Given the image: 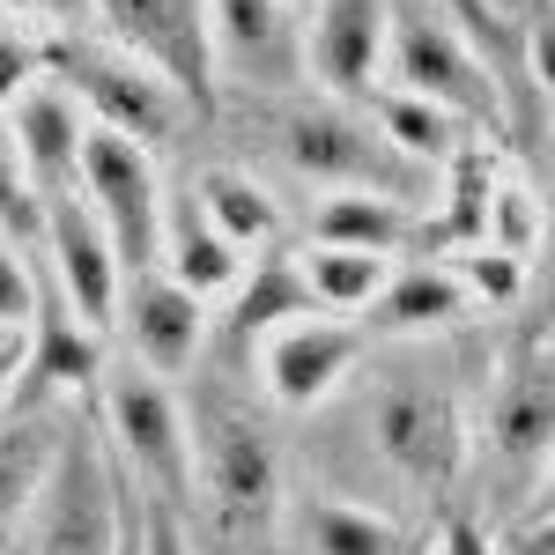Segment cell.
<instances>
[{"label":"cell","instance_id":"ba28073f","mask_svg":"<svg viewBox=\"0 0 555 555\" xmlns=\"http://www.w3.org/2000/svg\"><path fill=\"white\" fill-rule=\"evenodd\" d=\"M82 193L96 222L112 230V245L127 259V274L141 267H164V215H171V193L149 164V149L127 141L112 127H89V149H82Z\"/></svg>","mask_w":555,"mask_h":555},{"label":"cell","instance_id":"e575fe53","mask_svg":"<svg viewBox=\"0 0 555 555\" xmlns=\"http://www.w3.org/2000/svg\"><path fill=\"white\" fill-rule=\"evenodd\" d=\"M504 555H555V512H526L518 533L504 541Z\"/></svg>","mask_w":555,"mask_h":555},{"label":"cell","instance_id":"f35d334b","mask_svg":"<svg viewBox=\"0 0 555 555\" xmlns=\"http://www.w3.org/2000/svg\"><path fill=\"white\" fill-rule=\"evenodd\" d=\"M297 8H311V0H297Z\"/></svg>","mask_w":555,"mask_h":555},{"label":"cell","instance_id":"30bf717a","mask_svg":"<svg viewBox=\"0 0 555 555\" xmlns=\"http://www.w3.org/2000/svg\"><path fill=\"white\" fill-rule=\"evenodd\" d=\"M44 267H52V289L75 304V319H82L89 334H104V326H119V289H127V259L112 245V230L96 222L89 208V193H67V201H52L44 215Z\"/></svg>","mask_w":555,"mask_h":555},{"label":"cell","instance_id":"e0dca14e","mask_svg":"<svg viewBox=\"0 0 555 555\" xmlns=\"http://www.w3.org/2000/svg\"><path fill=\"white\" fill-rule=\"evenodd\" d=\"M67 437L75 429L60 423L44 400H30L23 415H0V541H15L30 526L44 481H52L60 452H67Z\"/></svg>","mask_w":555,"mask_h":555},{"label":"cell","instance_id":"44dd1931","mask_svg":"<svg viewBox=\"0 0 555 555\" xmlns=\"http://www.w3.org/2000/svg\"><path fill=\"white\" fill-rule=\"evenodd\" d=\"M297 319H319V297H311V282H304V259L267 253L259 267H245L237 304H230V326H237L245 341H267V334H282V326H297Z\"/></svg>","mask_w":555,"mask_h":555},{"label":"cell","instance_id":"2e32d148","mask_svg":"<svg viewBox=\"0 0 555 555\" xmlns=\"http://www.w3.org/2000/svg\"><path fill=\"white\" fill-rule=\"evenodd\" d=\"M215 75L237 82H289L304 67V30L289 23V0H208Z\"/></svg>","mask_w":555,"mask_h":555},{"label":"cell","instance_id":"d4e9b609","mask_svg":"<svg viewBox=\"0 0 555 555\" xmlns=\"http://www.w3.org/2000/svg\"><path fill=\"white\" fill-rule=\"evenodd\" d=\"M304 282H311V297L319 311H371L385 297V282H392V259L385 253H348V245H311L304 253Z\"/></svg>","mask_w":555,"mask_h":555},{"label":"cell","instance_id":"4fadbf2b","mask_svg":"<svg viewBox=\"0 0 555 555\" xmlns=\"http://www.w3.org/2000/svg\"><path fill=\"white\" fill-rule=\"evenodd\" d=\"M392 0H311L304 8V75L326 96H363L385 67Z\"/></svg>","mask_w":555,"mask_h":555},{"label":"cell","instance_id":"cb8c5ba5","mask_svg":"<svg viewBox=\"0 0 555 555\" xmlns=\"http://www.w3.org/2000/svg\"><path fill=\"white\" fill-rule=\"evenodd\" d=\"M297 533H304V548H311V555H415V548H408V533H400L392 518L363 512V504H341V496L304 504Z\"/></svg>","mask_w":555,"mask_h":555},{"label":"cell","instance_id":"7402d4cb","mask_svg":"<svg viewBox=\"0 0 555 555\" xmlns=\"http://www.w3.org/2000/svg\"><path fill=\"white\" fill-rule=\"evenodd\" d=\"M467 282L452 267H400L385 282V297L371 304V326L378 334H437L452 319H467Z\"/></svg>","mask_w":555,"mask_h":555},{"label":"cell","instance_id":"9c48e42d","mask_svg":"<svg viewBox=\"0 0 555 555\" xmlns=\"http://www.w3.org/2000/svg\"><path fill=\"white\" fill-rule=\"evenodd\" d=\"M112 44L149 60L164 82H178L193 104H208L215 82V38H208V0H89Z\"/></svg>","mask_w":555,"mask_h":555},{"label":"cell","instance_id":"52a82bcc","mask_svg":"<svg viewBox=\"0 0 555 555\" xmlns=\"http://www.w3.org/2000/svg\"><path fill=\"white\" fill-rule=\"evenodd\" d=\"M96 415H104L112 460L133 481H149V496H164V504L193 496V415L178 408V392L164 378H141V363L127 378H104Z\"/></svg>","mask_w":555,"mask_h":555},{"label":"cell","instance_id":"7c38bea8","mask_svg":"<svg viewBox=\"0 0 555 555\" xmlns=\"http://www.w3.org/2000/svg\"><path fill=\"white\" fill-rule=\"evenodd\" d=\"M119 334H127L133 363H141L149 378H178V371H193V363H201V341H208V304L193 297L178 274L141 267V274H127V289H119Z\"/></svg>","mask_w":555,"mask_h":555},{"label":"cell","instance_id":"484cf974","mask_svg":"<svg viewBox=\"0 0 555 555\" xmlns=\"http://www.w3.org/2000/svg\"><path fill=\"white\" fill-rule=\"evenodd\" d=\"M201 208L215 215V230L237 245V253H253V245H274V230H282V215L267 201V185L245 171H208L201 178Z\"/></svg>","mask_w":555,"mask_h":555},{"label":"cell","instance_id":"ac0fdd59","mask_svg":"<svg viewBox=\"0 0 555 555\" xmlns=\"http://www.w3.org/2000/svg\"><path fill=\"white\" fill-rule=\"evenodd\" d=\"M104 378V348L75 319V304L52 282H38V319H30V363H23V400L67 392V385H96Z\"/></svg>","mask_w":555,"mask_h":555},{"label":"cell","instance_id":"74e56055","mask_svg":"<svg viewBox=\"0 0 555 555\" xmlns=\"http://www.w3.org/2000/svg\"><path fill=\"white\" fill-rule=\"evenodd\" d=\"M533 512H555V460H548V474H541V489H533Z\"/></svg>","mask_w":555,"mask_h":555},{"label":"cell","instance_id":"f546056e","mask_svg":"<svg viewBox=\"0 0 555 555\" xmlns=\"http://www.w3.org/2000/svg\"><path fill=\"white\" fill-rule=\"evenodd\" d=\"M30 245H15L8 230H0V334H30V319H38V267H30Z\"/></svg>","mask_w":555,"mask_h":555},{"label":"cell","instance_id":"d590c367","mask_svg":"<svg viewBox=\"0 0 555 555\" xmlns=\"http://www.w3.org/2000/svg\"><path fill=\"white\" fill-rule=\"evenodd\" d=\"M437 555H504L474 518H444V533H437Z\"/></svg>","mask_w":555,"mask_h":555},{"label":"cell","instance_id":"7a4b0ae2","mask_svg":"<svg viewBox=\"0 0 555 555\" xmlns=\"http://www.w3.org/2000/svg\"><path fill=\"white\" fill-rule=\"evenodd\" d=\"M385 89H408L444 104L474 133L512 127V96L496 82L489 52L444 15V0H392V38H385Z\"/></svg>","mask_w":555,"mask_h":555},{"label":"cell","instance_id":"603a6c76","mask_svg":"<svg viewBox=\"0 0 555 555\" xmlns=\"http://www.w3.org/2000/svg\"><path fill=\"white\" fill-rule=\"evenodd\" d=\"M415 237V208L385 201V193H326L319 201V245H348V253H400Z\"/></svg>","mask_w":555,"mask_h":555},{"label":"cell","instance_id":"836d02e7","mask_svg":"<svg viewBox=\"0 0 555 555\" xmlns=\"http://www.w3.org/2000/svg\"><path fill=\"white\" fill-rule=\"evenodd\" d=\"M526 67H533L541 89H555V15H533L526 23Z\"/></svg>","mask_w":555,"mask_h":555},{"label":"cell","instance_id":"277c9868","mask_svg":"<svg viewBox=\"0 0 555 555\" xmlns=\"http://www.w3.org/2000/svg\"><path fill=\"white\" fill-rule=\"evenodd\" d=\"M127 518H133V474L112 460L104 429L67 437L38 512L23 526V555H119L127 548Z\"/></svg>","mask_w":555,"mask_h":555},{"label":"cell","instance_id":"83f0119b","mask_svg":"<svg viewBox=\"0 0 555 555\" xmlns=\"http://www.w3.org/2000/svg\"><path fill=\"white\" fill-rule=\"evenodd\" d=\"M481 230H489L481 245H504L512 259H526L533 245H541V208H533V193H526L518 178L489 185V222H481Z\"/></svg>","mask_w":555,"mask_h":555},{"label":"cell","instance_id":"4316f807","mask_svg":"<svg viewBox=\"0 0 555 555\" xmlns=\"http://www.w3.org/2000/svg\"><path fill=\"white\" fill-rule=\"evenodd\" d=\"M44 215H52V201L38 193V178H30V164H23L15 133L0 127V230H8L15 245L44 253Z\"/></svg>","mask_w":555,"mask_h":555},{"label":"cell","instance_id":"d6986e66","mask_svg":"<svg viewBox=\"0 0 555 555\" xmlns=\"http://www.w3.org/2000/svg\"><path fill=\"white\" fill-rule=\"evenodd\" d=\"M164 274H178L201 304L237 297V282H245V253L215 230L201 193H171V215H164Z\"/></svg>","mask_w":555,"mask_h":555},{"label":"cell","instance_id":"5b68a950","mask_svg":"<svg viewBox=\"0 0 555 555\" xmlns=\"http://www.w3.org/2000/svg\"><path fill=\"white\" fill-rule=\"evenodd\" d=\"M371 444L400 481H415L429 496H444L467 467V408L460 392L429 371H392L371 392Z\"/></svg>","mask_w":555,"mask_h":555},{"label":"cell","instance_id":"d6a6232c","mask_svg":"<svg viewBox=\"0 0 555 555\" xmlns=\"http://www.w3.org/2000/svg\"><path fill=\"white\" fill-rule=\"evenodd\" d=\"M141 555H201L193 533H185V518H178V504H164V496L141 504Z\"/></svg>","mask_w":555,"mask_h":555},{"label":"cell","instance_id":"f1b7e54d","mask_svg":"<svg viewBox=\"0 0 555 555\" xmlns=\"http://www.w3.org/2000/svg\"><path fill=\"white\" fill-rule=\"evenodd\" d=\"M452 274L467 282L474 304H518V289H526V259H512L504 245H467L452 259Z\"/></svg>","mask_w":555,"mask_h":555},{"label":"cell","instance_id":"9a60e30c","mask_svg":"<svg viewBox=\"0 0 555 555\" xmlns=\"http://www.w3.org/2000/svg\"><path fill=\"white\" fill-rule=\"evenodd\" d=\"M356 356H363V334L341 326L334 311H319V319H297V326L267 334L259 371H267V392H274L282 408H319V400L356 371Z\"/></svg>","mask_w":555,"mask_h":555},{"label":"cell","instance_id":"ffe728a7","mask_svg":"<svg viewBox=\"0 0 555 555\" xmlns=\"http://www.w3.org/2000/svg\"><path fill=\"white\" fill-rule=\"evenodd\" d=\"M378 133L408 156V164H423V171H452L460 156H467V119H452L444 104H429V96H408V89H378Z\"/></svg>","mask_w":555,"mask_h":555},{"label":"cell","instance_id":"1f68e13d","mask_svg":"<svg viewBox=\"0 0 555 555\" xmlns=\"http://www.w3.org/2000/svg\"><path fill=\"white\" fill-rule=\"evenodd\" d=\"M8 30H52V38H82V23H96L89 0H0Z\"/></svg>","mask_w":555,"mask_h":555},{"label":"cell","instance_id":"4dcf8cb0","mask_svg":"<svg viewBox=\"0 0 555 555\" xmlns=\"http://www.w3.org/2000/svg\"><path fill=\"white\" fill-rule=\"evenodd\" d=\"M52 75V44L38 30H0V119H8V104L23 96L30 82Z\"/></svg>","mask_w":555,"mask_h":555},{"label":"cell","instance_id":"5bb4252c","mask_svg":"<svg viewBox=\"0 0 555 555\" xmlns=\"http://www.w3.org/2000/svg\"><path fill=\"white\" fill-rule=\"evenodd\" d=\"M0 127L15 133V149H23V164H30L44 201L82 193V149H89V127H96V119H82V96L60 82V75H44V82L23 89Z\"/></svg>","mask_w":555,"mask_h":555},{"label":"cell","instance_id":"8992f818","mask_svg":"<svg viewBox=\"0 0 555 555\" xmlns=\"http://www.w3.org/2000/svg\"><path fill=\"white\" fill-rule=\"evenodd\" d=\"M52 75L82 96V112L96 127L127 133L141 149H156V141H171L185 127V112H193V96L178 82H164L149 60H133L127 44H89V38H60L52 44Z\"/></svg>","mask_w":555,"mask_h":555},{"label":"cell","instance_id":"8fae6325","mask_svg":"<svg viewBox=\"0 0 555 555\" xmlns=\"http://www.w3.org/2000/svg\"><path fill=\"white\" fill-rule=\"evenodd\" d=\"M489 460L512 474L518 489H541L555 460V348H526L504 363V378L489 392Z\"/></svg>","mask_w":555,"mask_h":555},{"label":"cell","instance_id":"8d00e7d4","mask_svg":"<svg viewBox=\"0 0 555 555\" xmlns=\"http://www.w3.org/2000/svg\"><path fill=\"white\" fill-rule=\"evenodd\" d=\"M23 363H30V334H8L0 341V408L23 392Z\"/></svg>","mask_w":555,"mask_h":555},{"label":"cell","instance_id":"6da1fadb","mask_svg":"<svg viewBox=\"0 0 555 555\" xmlns=\"http://www.w3.org/2000/svg\"><path fill=\"white\" fill-rule=\"evenodd\" d=\"M193 496L208 518V541L230 555H259L282 526V460H274V437L253 408L237 400H193Z\"/></svg>","mask_w":555,"mask_h":555},{"label":"cell","instance_id":"3957f363","mask_svg":"<svg viewBox=\"0 0 555 555\" xmlns=\"http://www.w3.org/2000/svg\"><path fill=\"white\" fill-rule=\"evenodd\" d=\"M274 141H282V164L319 185V193H385V201H423L437 171L408 164L392 141L378 133V119H356L341 96H304L274 119Z\"/></svg>","mask_w":555,"mask_h":555}]
</instances>
